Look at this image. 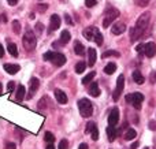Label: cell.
<instances>
[{
    "label": "cell",
    "instance_id": "cell-1",
    "mask_svg": "<svg viewBox=\"0 0 156 149\" xmlns=\"http://www.w3.org/2000/svg\"><path fill=\"white\" fill-rule=\"evenodd\" d=\"M149 19H151L149 13H144L143 15H140V18H138L136 22V26L130 29V40H131V41H136V40H138L143 36L145 29L148 27V25H149Z\"/></svg>",
    "mask_w": 156,
    "mask_h": 149
},
{
    "label": "cell",
    "instance_id": "cell-2",
    "mask_svg": "<svg viewBox=\"0 0 156 149\" xmlns=\"http://www.w3.org/2000/svg\"><path fill=\"white\" fill-rule=\"evenodd\" d=\"M78 110L82 118H89L93 113V105L88 99H81V100H78Z\"/></svg>",
    "mask_w": 156,
    "mask_h": 149
},
{
    "label": "cell",
    "instance_id": "cell-3",
    "mask_svg": "<svg viewBox=\"0 0 156 149\" xmlns=\"http://www.w3.org/2000/svg\"><path fill=\"white\" fill-rule=\"evenodd\" d=\"M22 42H23V48L26 51H33V49L36 48V36H34V33L27 30V32L23 34V39H22Z\"/></svg>",
    "mask_w": 156,
    "mask_h": 149
},
{
    "label": "cell",
    "instance_id": "cell-4",
    "mask_svg": "<svg viewBox=\"0 0 156 149\" xmlns=\"http://www.w3.org/2000/svg\"><path fill=\"white\" fill-rule=\"evenodd\" d=\"M119 16V11L117 8H108L104 13V19H103V27H108L112 21H115Z\"/></svg>",
    "mask_w": 156,
    "mask_h": 149
},
{
    "label": "cell",
    "instance_id": "cell-5",
    "mask_svg": "<svg viewBox=\"0 0 156 149\" xmlns=\"http://www.w3.org/2000/svg\"><path fill=\"white\" fill-rule=\"evenodd\" d=\"M123 85H125V77L123 75H119L118 79H117V87H115L114 93H112V99H114V101L119 100V96H120V93H122V90H123Z\"/></svg>",
    "mask_w": 156,
    "mask_h": 149
},
{
    "label": "cell",
    "instance_id": "cell-6",
    "mask_svg": "<svg viewBox=\"0 0 156 149\" xmlns=\"http://www.w3.org/2000/svg\"><path fill=\"white\" fill-rule=\"evenodd\" d=\"M99 29L97 27H94V26H89V27H86V29L82 32V34H84V37L86 40H89V41H94V39H96V36L99 34Z\"/></svg>",
    "mask_w": 156,
    "mask_h": 149
},
{
    "label": "cell",
    "instance_id": "cell-7",
    "mask_svg": "<svg viewBox=\"0 0 156 149\" xmlns=\"http://www.w3.org/2000/svg\"><path fill=\"white\" fill-rule=\"evenodd\" d=\"M143 101H144V96L141 93L136 92V93L131 94V101H130V104H131L136 110H141V103H143Z\"/></svg>",
    "mask_w": 156,
    "mask_h": 149
},
{
    "label": "cell",
    "instance_id": "cell-8",
    "mask_svg": "<svg viewBox=\"0 0 156 149\" xmlns=\"http://www.w3.org/2000/svg\"><path fill=\"white\" fill-rule=\"evenodd\" d=\"M118 122H119V110L112 108L108 115V123H110V126H117Z\"/></svg>",
    "mask_w": 156,
    "mask_h": 149
},
{
    "label": "cell",
    "instance_id": "cell-9",
    "mask_svg": "<svg viewBox=\"0 0 156 149\" xmlns=\"http://www.w3.org/2000/svg\"><path fill=\"white\" fill-rule=\"evenodd\" d=\"M144 53H145L146 58H153L156 53V45L155 42H148V44H145L144 45Z\"/></svg>",
    "mask_w": 156,
    "mask_h": 149
},
{
    "label": "cell",
    "instance_id": "cell-10",
    "mask_svg": "<svg viewBox=\"0 0 156 149\" xmlns=\"http://www.w3.org/2000/svg\"><path fill=\"white\" fill-rule=\"evenodd\" d=\"M126 30V25H125L123 22H117L112 25V27H111V33L112 34H115V36H119V34H122V33Z\"/></svg>",
    "mask_w": 156,
    "mask_h": 149
},
{
    "label": "cell",
    "instance_id": "cell-11",
    "mask_svg": "<svg viewBox=\"0 0 156 149\" xmlns=\"http://www.w3.org/2000/svg\"><path fill=\"white\" fill-rule=\"evenodd\" d=\"M60 23H62V21H60V16L56 15V14L51 15V25H49V32H53V30L59 29V27H60Z\"/></svg>",
    "mask_w": 156,
    "mask_h": 149
},
{
    "label": "cell",
    "instance_id": "cell-12",
    "mask_svg": "<svg viewBox=\"0 0 156 149\" xmlns=\"http://www.w3.org/2000/svg\"><path fill=\"white\" fill-rule=\"evenodd\" d=\"M51 62H53V64H55V66L60 67V66H63L66 63V56L63 55V53L56 52V53H53V58H52Z\"/></svg>",
    "mask_w": 156,
    "mask_h": 149
},
{
    "label": "cell",
    "instance_id": "cell-13",
    "mask_svg": "<svg viewBox=\"0 0 156 149\" xmlns=\"http://www.w3.org/2000/svg\"><path fill=\"white\" fill-rule=\"evenodd\" d=\"M55 99H56V101H58L59 104H66L67 103V96H66V93L63 90H60V89H56L55 90Z\"/></svg>",
    "mask_w": 156,
    "mask_h": 149
},
{
    "label": "cell",
    "instance_id": "cell-14",
    "mask_svg": "<svg viewBox=\"0 0 156 149\" xmlns=\"http://www.w3.org/2000/svg\"><path fill=\"white\" fill-rule=\"evenodd\" d=\"M39 86H40V81H39V79H37V78H32V79H30V93H29L27 97H29V99L32 97L33 94L39 90Z\"/></svg>",
    "mask_w": 156,
    "mask_h": 149
},
{
    "label": "cell",
    "instance_id": "cell-15",
    "mask_svg": "<svg viewBox=\"0 0 156 149\" xmlns=\"http://www.w3.org/2000/svg\"><path fill=\"white\" fill-rule=\"evenodd\" d=\"M88 93L91 94L92 97H97V96H100V89H99V84H97V82H93V84L89 86Z\"/></svg>",
    "mask_w": 156,
    "mask_h": 149
},
{
    "label": "cell",
    "instance_id": "cell-16",
    "mask_svg": "<svg viewBox=\"0 0 156 149\" xmlns=\"http://www.w3.org/2000/svg\"><path fill=\"white\" fill-rule=\"evenodd\" d=\"M96 49L94 48H89L88 49V66L91 67V66H93L94 63H96Z\"/></svg>",
    "mask_w": 156,
    "mask_h": 149
},
{
    "label": "cell",
    "instance_id": "cell-17",
    "mask_svg": "<svg viewBox=\"0 0 156 149\" xmlns=\"http://www.w3.org/2000/svg\"><path fill=\"white\" fill-rule=\"evenodd\" d=\"M19 66L18 64H10V63H6L4 64V70H6L8 74H16V73L19 71Z\"/></svg>",
    "mask_w": 156,
    "mask_h": 149
},
{
    "label": "cell",
    "instance_id": "cell-18",
    "mask_svg": "<svg viewBox=\"0 0 156 149\" xmlns=\"http://www.w3.org/2000/svg\"><path fill=\"white\" fill-rule=\"evenodd\" d=\"M25 94H26V87L23 85H19V86L16 87V100L22 101L23 97H25Z\"/></svg>",
    "mask_w": 156,
    "mask_h": 149
},
{
    "label": "cell",
    "instance_id": "cell-19",
    "mask_svg": "<svg viewBox=\"0 0 156 149\" xmlns=\"http://www.w3.org/2000/svg\"><path fill=\"white\" fill-rule=\"evenodd\" d=\"M105 133H107V138L110 139V141H114V139L117 138V130L114 129V126H108L107 129H105Z\"/></svg>",
    "mask_w": 156,
    "mask_h": 149
},
{
    "label": "cell",
    "instance_id": "cell-20",
    "mask_svg": "<svg viewBox=\"0 0 156 149\" xmlns=\"http://www.w3.org/2000/svg\"><path fill=\"white\" fill-rule=\"evenodd\" d=\"M133 81L136 82V84H138V85H143L145 79H144L143 74H141L138 70H136V71H133Z\"/></svg>",
    "mask_w": 156,
    "mask_h": 149
},
{
    "label": "cell",
    "instance_id": "cell-21",
    "mask_svg": "<svg viewBox=\"0 0 156 149\" xmlns=\"http://www.w3.org/2000/svg\"><path fill=\"white\" fill-rule=\"evenodd\" d=\"M70 40H71V34H70V32L63 30L62 34H60V40H59V42H60V44H67Z\"/></svg>",
    "mask_w": 156,
    "mask_h": 149
},
{
    "label": "cell",
    "instance_id": "cell-22",
    "mask_svg": "<svg viewBox=\"0 0 156 149\" xmlns=\"http://www.w3.org/2000/svg\"><path fill=\"white\" fill-rule=\"evenodd\" d=\"M137 137V131L134 129H127L126 133H125V139L126 141H131V139H134Z\"/></svg>",
    "mask_w": 156,
    "mask_h": 149
},
{
    "label": "cell",
    "instance_id": "cell-23",
    "mask_svg": "<svg viewBox=\"0 0 156 149\" xmlns=\"http://www.w3.org/2000/svg\"><path fill=\"white\" fill-rule=\"evenodd\" d=\"M7 51H8V53H10L11 56H14V58L18 56V49H16V45L14 44V42H8V45H7Z\"/></svg>",
    "mask_w": 156,
    "mask_h": 149
},
{
    "label": "cell",
    "instance_id": "cell-24",
    "mask_svg": "<svg viewBox=\"0 0 156 149\" xmlns=\"http://www.w3.org/2000/svg\"><path fill=\"white\" fill-rule=\"evenodd\" d=\"M115 71H117V64H115V63H108V64L104 67V73L108 75L114 74Z\"/></svg>",
    "mask_w": 156,
    "mask_h": 149
},
{
    "label": "cell",
    "instance_id": "cell-25",
    "mask_svg": "<svg viewBox=\"0 0 156 149\" xmlns=\"http://www.w3.org/2000/svg\"><path fill=\"white\" fill-rule=\"evenodd\" d=\"M74 52L77 53V55H84V53H85V48H84V45H82L79 41L74 42Z\"/></svg>",
    "mask_w": 156,
    "mask_h": 149
},
{
    "label": "cell",
    "instance_id": "cell-26",
    "mask_svg": "<svg viewBox=\"0 0 156 149\" xmlns=\"http://www.w3.org/2000/svg\"><path fill=\"white\" fill-rule=\"evenodd\" d=\"M111 56H112V58H119L120 56V53L118 51H105L103 53V55H101V58H111Z\"/></svg>",
    "mask_w": 156,
    "mask_h": 149
},
{
    "label": "cell",
    "instance_id": "cell-27",
    "mask_svg": "<svg viewBox=\"0 0 156 149\" xmlns=\"http://www.w3.org/2000/svg\"><path fill=\"white\" fill-rule=\"evenodd\" d=\"M85 68H86V63L85 62H78L75 64V73L77 74H81V73L85 71Z\"/></svg>",
    "mask_w": 156,
    "mask_h": 149
},
{
    "label": "cell",
    "instance_id": "cell-28",
    "mask_svg": "<svg viewBox=\"0 0 156 149\" xmlns=\"http://www.w3.org/2000/svg\"><path fill=\"white\" fill-rule=\"evenodd\" d=\"M94 75H96V73H94V71H91L88 75H85V77L82 78V84H84V85H88L89 82H91L92 79L94 78Z\"/></svg>",
    "mask_w": 156,
    "mask_h": 149
},
{
    "label": "cell",
    "instance_id": "cell-29",
    "mask_svg": "<svg viewBox=\"0 0 156 149\" xmlns=\"http://www.w3.org/2000/svg\"><path fill=\"white\" fill-rule=\"evenodd\" d=\"M13 30L15 34H19L21 33V23L19 21H13Z\"/></svg>",
    "mask_w": 156,
    "mask_h": 149
},
{
    "label": "cell",
    "instance_id": "cell-30",
    "mask_svg": "<svg viewBox=\"0 0 156 149\" xmlns=\"http://www.w3.org/2000/svg\"><path fill=\"white\" fill-rule=\"evenodd\" d=\"M45 141L48 144H53V141H55V137H53V134H52L51 131H45Z\"/></svg>",
    "mask_w": 156,
    "mask_h": 149
},
{
    "label": "cell",
    "instance_id": "cell-31",
    "mask_svg": "<svg viewBox=\"0 0 156 149\" xmlns=\"http://www.w3.org/2000/svg\"><path fill=\"white\" fill-rule=\"evenodd\" d=\"M94 127H96V125H94L93 122H89V123L86 125V129H85V134H91Z\"/></svg>",
    "mask_w": 156,
    "mask_h": 149
},
{
    "label": "cell",
    "instance_id": "cell-32",
    "mask_svg": "<svg viewBox=\"0 0 156 149\" xmlns=\"http://www.w3.org/2000/svg\"><path fill=\"white\" fill-rule=\"evenodd\" d=\"M91 136H92V139H93V141H97V139H99V130H97V127H94V129L92 130Z\"/></svg>",
    "mask_w": 156,
    "mask_h": 149
},
{
    "label": "cell",
    "instance_id": "cell-33",
    "mask_svg": "<svg viewBox=\"0 0 156 149\" xmlns=\"http://www.w3.org/2000/svg\"><path fill=\"white\" fill-rule=\"evenodd\" d=\"M67 146H68L67 139H62V141L59 142V146H58V149H67Z\"/></svg>",
    "mask_w": 156,
    "mask_h": 149
},
{
    "label": "cell",
    "instance_id": "cell-34",
    "mask_svg": "<svg viewBox=\"0 0 156 149\" xmlns=\"http://www.w3.org/2000/svg\"><path fill=\"white\" fill-rule=\"evenodd\" d=\"M103 41H104L103 36H101V33H99L97 36H96V39H94V42H96L97 45H101V44H103Z\"/></svg>",
    "mask_w": 156,
    "mask_h": 149
},
{
    "label": "cell",
    "instance_id": "cell-35",
    "mask_svg": "<svg viewBox=\"0 0 156 149\" xmlns=\"http://www.w3.org/2000/svg\"><path fill=\"white\" fill-rule=\"evenodd\" d=\"M53 53H55V52H45V53H44V56H42V59H44V60H52V58H53Z\"/></svg>",
    "mask_w": 156,
    "mask_h": 149
},
{
    "label": "cell",
    "instance_id": "cell-36",
    "mask_svg": "<svg viewBox=\"0 0 156 149\" xmlns=\"http://www.w3.org/2000/svg\"><path fill=\"white\" fill-rule=\"evenodd\" d=\"M96 3H97L96 0H85V6L86 7H94Z\"/></svg>",
    "mask_w": 156,
    "mask_h": 149
},
{
    "label": "cell",
    "instance_id": "cell-37",
    "mask_svg": "<svg viewBox=\"0 0 156 149\" xmlns=\"http://www.w3.org/2000/svg\"><path fill=\"white\" fill-rule=\"evenodd\" d=\"M7 89L10 92H13V90H15V82H13V81H10L8 84H7Z\"/></svg>",
    "mask_w": 156,
    "mask_h": 149
},
{
    "label": "cell",
    "instance_id": "cell-38",
    "mask_svg": "<svg viewBox=\"0 0 156 149\" xmlns=\"http://www.w3.org/2000/svg\"><path fill=\"white\" fill-rule=\"evenodd\" d=\"M6 149H16V145L14 142H6Z\"/></svg>",
    "mask_w": 156,
    "mask_h": 149
},
{
    "label": "cell",
    "instance_id": "cell-39",
    "mask_svg": "<svg viewBox=\"0 0 156 149\" xmlns=\"http://www.w3.org/2000/svg\"><path fill=\"white\" fill-rule=\"evenodd\" d=\"M65 21H66V22L68 23V25H74V23H73V19H71V16L68 15V14H66V15H65Z\"/></svg>",
    "mask_w": 156,
    "mask_h": 149
},
{
    "label": "cell",
    "instance_id": "cell-40",
    "mask_svg": "<svg viewBox=\"0 0 156 149\" xmlns=\"http://www.w3.org/2000/svg\"><path fill=\"white\" fill-rule=\"evenodd\" d=\"M37 8H39L40 11H45L47 8H48V6H47V4H39V6H37Z\"/></svg>",
    "mask_w": 156,
    "mask_h": 149
},
{
    "label": "cell",
    "instance_id": "cell-41",
    "mask_svg": "<svg viewBox=\"0 0 156 149\" xmlns=\"http://www.w3.org/2000/svg\"><path fill=\"white\" fill-rule=\"evenodd\" d=\"M136 51H137V52L144 51V44H140V45H137V47H136Z\"/></svg>",
    "mask_w": 156,
    "mask_h": 149
},
{
    "label": "cell",
    "instance_id": "cell-42",
    "mask_svg": "<svg viewBox=\"0 0 156 149\" xmlns=\"http://www.w3.org/2000/svg\"><path fill=\"white\" fill-rule=\"evenodd\" d=\"M7 1H8V4H10V6H15V4L18 3L19 0H7Z\"/></svg>",
    "mask_w": 156,
    "mask_h": 149
},
{
    "label": "cell",
    "instance_id": "cell-43",
    "mask_svg": "<svg viewBox=\"0 0 156 149\" xmlns=\"http://www.w3.org/2000/svg\"><path fill=\"white\" fill-rule=\"evenodd\" d=\"M4 56V48H3V45L0 44V58H3Z\"/></svg>",
    "mask_w": 156,
    "mask_h": 149
},
{
    "label": "cell",
    "instance_id": "cell-44",
    "mask_svg": "<svg viewBox=\"0 0 156 149\" xmlns=\"http://www.w3.org/2000/svg\"><path fill=\"white\" fill-rule=\"evenodd\" d=\"M78 149H88V144H85V142H82L81 145H79V148Z\"/></svg>",
    "mask_w": 156,
    "mask_h": 149
},
{
    "label": "cell",
    "instance_id": "cell-45",
    "mask_svg": "<svg viewBox=\"0 0 156 149\" xmlns=\"http://www.w3.org/2000/svg\"><path fill=\"white\" fill-rule=\"evenodd\" d=\"M149 129H152V130H156V123H153V122H151V123H149Z\"/></svg>",
    "mask_w": 156,
    "mask_h": 149
},
{
    "label": "cell",
    "instance_id": "cell-46",
    "mask_svg": "<svg viewBox=\"0 0 156 149\" xmlns=\"http://www.w3.org/2000/svg\"><path fill=\"white\" fill-rule=\"evenodd\" d=\"M137 146H138V142H133L131 146H130V149H137Z\"/></svg>",
    "mask_w": 156,
    "mask_h": 149
},
{
    "label": "cell",
    "instance_id": "cell-47",
    "mask_svg": "<svg viewBox=\"0 0 156 149\" xmlns=\"http://www.w3.org/2000/svg\"><path fill=\"white\" fill-rule=\"evenodd\" d=\"M41 30H42V25H41V23H39V25H37V32H41Z\"/></svg>",
    "mask_w": 156,
    "mask_h": 149
},
{
    "label": "cell",
    "instance_id": "cell-48",
    "mask_svg": "<svg viewBox=\"0 0 156 149\" xmlns=\"http://www.w3.org/2000/svg\"><path fill=\"white\" fill-rule=\"evenodd\" d=\"M45 149H55V146H53V144H48Z\"/></svg>",
    "mask_w": 156,
    "mask_h": 149
},
{
    "label": "cell",
    "instance_id": "cell-49",
    "mask_svg": "<svg viewBox=\"0 0 156 149\" xmlns=\"http://www.w3.org/2000/svg\"><path fill=\"white\" fill-rule=\"evenodd\" d=\"M3 94V85H1V82H0V96Z\"/></svg>",
    "mask_w": 156,
    "mask_h": 149
},
{
    "label": "cell",
    "instance_id": "cell-50",
    "mask_svg": "<svg viewBox=\"0 0 156 149\" xmlns=\"http://www.w3.org/2000/svg\"><path fill=\"white\" fill-rule=\"evenodd\" d=\"M155 79H156V73H155Z\"/></svg>",
    "mask_w": 156,
    "mask_h": 149
},
{
    "label": "cell",
    "instance_id": "cell-51",
    "mask_svg": "<svg viewBox=\"0 0 156 149\" xmlns=\"http://www.w3.org/2000/svg\"><path fill=\"white\" fill-rule=\"evenodd\" d=\"M144 149H148V148H144Z\"/></svg>",
    "mask_w": 156,
    "mask_h": 149
},
{
    "label": "cell",
    "instance_id": "cell-52",
    "mask_svg": "<svg viewBox=\"0 0 156 149\" xmlns=\"http://www.w3.org/2000/svg\"><path fill=\"white\" fill-rule=\"evenodd\" d=\"M39 1H41V0H39Z\"/></svg>",
    "mask_w": 156,
    "mask_h": 149
}]
</instances>
